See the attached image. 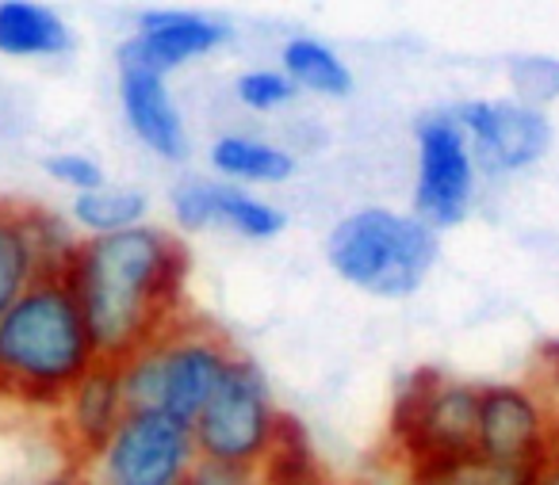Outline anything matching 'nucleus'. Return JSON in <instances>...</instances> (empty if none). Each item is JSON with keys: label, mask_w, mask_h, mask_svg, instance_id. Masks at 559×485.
Here are the masks:
<instances>
[{"label": "nucleus", "mask_w": 559, "mask_h": 485, "mask_svg": "<svg viewBox=\"0 0 559 485\" xmlns=\"http://www.w3.org/2000/svg\"><path fill=\"white\" fill-rule=\"evenodd\" d=\"M218 184H223V180H203V177L177 180L169 192L173 222L188 233H200V230L218 226Z\"/></svg>", "instance_id": "nucleus-22"}, {"label": "nucleus", "mask_w": 559, "mask_h": 485, "mask_svg": "<svg viewBox=\"0 0 559 485\" xmlns=\"http://www.w3.org/2000/svg\"><path fill=\"white\" fill-rule=\"evenodd\" d=\"M284 416L288 413H280L264 371L249 355H234L226 378L192 421L195 451L207 462L261 474L276 451Z\"/></svg>", "instance_id": "nucleus-5"}, {"label": "nucleus", "mask_w": 559, "mask_h": 485, "mask_svg": "<svg viewBox=\"0 0 559 485\" xmlns=\"http://www.w3.org/2000/svg\"><path fill=\"white\" fill-rule=\"evenodd\" d=\"M326 260L342 283L383 302L411 299L441 260V233L418 215L391 207H360L326 238Z\"/></svg>", "instance_id": "nucleus-3"}, {"label": "nucleus", "mask_w": 559, "mask_h": 485, "mask_svg": "<svg viewBox=\"0 0 559 485\" xmlns=\"http://www.w3.org/2000/svg\"><path fill=\"white\" fill-rule=\"evenodd\" d=\"M513 81H518V100L544 108V104L559 96V62H551V58L518 62L513 65Z\"/></svg>", "instance_id": "nucleus-25"}, {"label": "nucleus", "mask_w": 559, "mask_h": 485, "mask_svg": "<svg viewBox=\"0 0 559 485\" xmlns=\"http://www.w3.org/2000/svg\"><path fill=\"white\" fill-rule=\"evenodd\" d=\"M47 276L55 271L35 233V207L0 199V317Z\"/></svg>", "instance_id": "nucleus-14"}, {"label": "nucleus", "mask_w": 559, "mask_h": 485, "mask_svg": "<svg viewBox=\"0 0 559 485\" xmlns=\"http://www.w3.org/2000/svg\"><path fill=\"white\" fill-rule=\"evenodd\" d=\"M127 413H131V405H127L119 363L100 360L70 393H66L62 405L55 409L58 436H62L73 466H85V462L108 444L111 432L123 424Z\"/></svg>", "instance_id": "nucleus-12"}, {"label": "nucleus", "mask_w": 559, "mask_h": 485, "mask_svg": "<svg viewBox=\"0 0 559 485\" xmlns=\"http://www.w3.org/2000/svg\"><path fill=\"white\" fill-rule=\"evenodd\" d=\"M280 70L296 85V93L326 96V100H342L353 93V70L342 62L330 43L311 39V35H296L280 50Z\"/></svg>", "instance_id": "nucleus-18"}, {"label": "nucleus", "mask_w": 559, "mask_h": 485, "mask_svg": "<svg viewBox=\"0 0 559 485\" xmlns=\"http://www.w3.org/2000/svg\"><path fill=\"white\" fill-rule=\"evenodd\" d=\"M195 462L192 424L157 409H131L81 470L88 485H185Z\"/></svg>", "instance_id": "nucleus-7"}, {"label": "nucleus", "mask_w": 559, "mask_h": 485, "mask_svg": "<svg viewBox=\"0 0 559 485\" xmlns=\"http://www.w3.org/2000/svg\"><path fill=\"white\" fill-rule=\"evenodd\" d=\"M253 482H257V474H249V470L223 466V462L200 459V462H195L192 474H188L185 485H253Z\"/></svg>", "instance_id": "nucleus-26"}, {"label": "nucleus", "mask_w": 559, "mask_h": 485, "mask_svg": "<svg viewBox=\"0 0 559 485\" xmlns=\"http://www.w3.org/2000/svg\"><path fill=\"white\" fill-rule=\"evenodd\" d=\"M559 432V409L536 383L479 386V436L475 451L521 466H548Z\"/></svg>", "instance_id": "nucleus-10"}, {"label": "nucleus", "mask_w": 559, "mask_h": 485, "mask_svg": "<svg viewBox=\"0 0 559 485\" xmlns=\"http://www.w3.org/2000/svg\"><path fill=\"white\" fill-rule=\"evenodd\" d=\"M234 355L238 352L215 329L180 317L162 337H154L119 363L127 405L157 409V413L192 424L226 378Z\"/></svg>", "instance_id": "nucleus-4"}, {"label": "nucleus", "mask_w": 559, "mask_h": 485, "mask_svg": "<svg viewBox=\"0 0 559 485\" xmlns=\"http://www.w3.org/2000/svg\"><path fill=\"white\" fill-rule=\"evenodd\" d=\"M73 47L66 16L39 0H0V54L62 58Z\"/></svg>", "instance_id": "nucleus-15"}, {"label": "nucleus", "mask_w": 559, "mask_h": 485, "mask_svg": "<svg viewBox=\"0 0 559 485\" xmlns=\"http://www.w3.org/2000/svg\"><path fill=\"white\" fill-rule=\"evenodd\" d=\"M479 436V386L449 378L433 367L411 371L391 405V444L403 466L421 459L475 451Z\"/></svg>", "instance_id": "nucleus-6"}, {"label": "nucleus", "mask_w": 559, "mask_h": 485, "mask_svg": "<svg viewBox=\"0 0 559 485\" xmlns=\"http://www.w3.org/2000/svg\"><path fill=\"white\" fill-rule=\"evenodd\" d=\"M43 172H47L55 184L70 187L73 195H85V192H96V187H104L108 180H104V169L96 157L88 154H78V149H62V154H50L47 161H43Z\"/></svg>", "instance_id": "nucleus-24"}, {"label": "nucleus", "mask_w": 559, "mask_h": 485, "mask_svg": "<svg viewBox=\"0 0 559 485\" xmlns=\"http://www.w3.org/2000/svg\"><path fill=\"white\" fill-rule=\"evenodd\" d=\"M540 470L544 466H521V462L490 459L483 451H464L411 462L406 485H536Z\"/></svg>", "instance_id": "nucleus-17"}, {"label": "nucleus", "mask_w": 559, "mask_h": 485, "mask_svg": "<svg viewBox=\"0 0 559 485\" xmlns=\"http://www.w3.org/2000/svg\"><path fill=\"white\" fill-rule=\"evenodd\" d=\"M257 477H272V482H284V485H326L319 459H314L311 439H307L304 424H299L296 416H284L276 451H272L269 466Z\"/></svg>", "instance_id": "nucleus-21"}, {"label": "nucleus", "mask_w": 559, "mask_h": 485, "mask_svg": "<svg viewBox=\"0 0 559 485\" xmlns=\"http://www.w3.org/2000/svg\"><path fill=\"white\" fill-rule=\"evenodd\" d=\"M211 169L234 187H272L296 177V157L284 146H272L253 134H223L211 146Z\"/></svg>", "instance_id": "nucleus-16"}, {"label": "nucleus", "mask_w": 559, "mask_h": 485, "mask_svg": "<svg viewBox=\"0 0 559 485\" xmlns=\"http://www.w3.org/2000/svg\"><path fill=\"white\" fill-rule=\"evenodd\" d=\"M548 466H556V470H559V432H556V444H551V459H548Z\"/></svg>", "instance_id": "nucleus-29"}, {"label": "nucleus", "mask_w": 559, "mask_h": 485, "mask_svg": "<svg viewBox=\"0 0 559 485\" xmlns=\"http://www.w3.org/2000/svg\"><path fill=\"white\" fill-rule=\"evenodd\" d=\"M218 226H226L246 241H272L288 230V215L272 207L269 199H257L246 187L218 184Z\"/></svg>", "instance_id": "nucleus-20"}, {"label": "nucleus", "mask_w": 559, "mask_h": 485, "mask_svg": "<svg viewBox=\"0 0 559 485\" xmlns=\"http://www.w3.org/2000/svg\"><path fill=\"white\" fill-rule=\"evenodd\" d=\"M150 199L139 187H116L104 184L96 192L73 195L70 203V222L78 226L85 238H111V233L146 226Z\"/></svg>", "instance_id": "nucleus-19"}, {"label": "nucleus", "mask_w": 559, "mask_h": 485, "mask_svg": "<svg viewBox=\"0 0 559 485\" xmlns=\"http://www.w3.org/2000/svg\"><path fill=\"white\" fill-rule=\"evenodd\" d=\"M230 39V24L207 12L150 9L139 16L131 39L119 47V70H150L169 77L173 70L215 54Z\"/></svg>", "instance_id": "nucleus-11"}, {"label": "nucleus", "mask_w": 559, "mask_h": 485, "mask_svg": "<svg viewBox=\"0 0 559 485\" xmlns=\"http://www.w3.org/2000/svg\"><path fill=\"white\" fill-rule=\"evenodd\" d=\"M66 279L100 360L123 363L185 317L188 248L154 222L111 238H81Z\"/></svg>", "instance_id": "nucleus-1"}, {"label": "nucleus", "mask_w": 559, "mask_h": 485, "mask_svg": "<svg viewBox=\"0 0 559 485\" xmlns=\"http://www.w3.org/2000/svg\"><path fill=\"white\" fill-rule=\"evenodd\" d=\"M39 485H88V482H85V470L70 462V466H62V470H55L50 477H43Z\"/></svg>", "instance_id": "nucleus-27"}, {"label": "nucleus", "mask_w": 559, "mask_h": 485, "mask_svg": "<svg viewBox=\"0 0 559 485\" xmlns=\"http://www.w3.org/2000/svg\"><path fill=\"white\" fill-rule=\"evenodd\" d=\"M464 131L472 157L490 177H513L540 161L551 149V119L544 108L518 96H483L449 111Z\"/></svg>", "instance_id": "nucleus-9"}, {"label": "nucleus", "mask_w": 559, "mask_h": 485, "mask_svg": "<svg viewBox=\"0 0 559 485\" xmlns=\"http://www.w3.org/2000/svg\"><path fill=\"white\" fill-rule=\"evenodd\" d=\"M418 169H414V215L437 233L460 226L475 207L479 165L472 157L464 131L449 111L418 119Z\"/></svg>", "instance_id": "nucleus-8"}, {"label": "nucleus", "mask_w": 559, "mask_h": 485, "mask_svg": "<svg viewBox=\"0 0 559 485\" xmlns=\"http://www.w3.org/2000/svg\"><path fill=\"white\" fill-rule=\"evenodd\" d=\"M536 485H559V470L556 466H544L540 477H536Z\"/></svg>", "instance_id": "nucleus-28"}, {"label": "nucleus", "mask_w": 559, "mask_h": 485, "mask_svg": "<svg viewBox=\"0 0 559 485\" xmlns=\"http://www.w3.org/2000/svg\"><path fill=\"white\" fill-rule=\"evenodd\" d=\"M234 96H238L241 108L269 116V111H280L284 104H292L296 85L284 77V70H246L234 81Z\"/></svg>", "instance_id": "nucleus-23"}, {"label": "nucleus", "mask_w": 559, "mask_h": 485, "mask_svg": "<svg viewBox=\"0 0 559 485\" xmlns=\"http://www.w3.org/2000/svg\"><path fill=\"white\" fill-rule=\"evenodd\" d=\"M100 363L81 302L66 276H47L0 317V401L55 413Z\"/></svg>", "instance_id": "nucleus-2"}, {"label": "nucleus", "mask_w": 559, "mask_h": 485, "mask_svg": "<svg viewBox=\"0 0 559 485\" xmlns=\"http://www.w3.org/2000/svg\"><path fill=\"white\" fill-rule=\"evenodd\" d=\"M119 104L134 138L157 154L162 161H185L188 131L180 108L173 100V88L162 73L150 70H119Z\"/></svg>", "instance_id": "nucleus-13"}, {"label": "nucleus", "mask_w": 559, "mask_h": 485, "mask_svg": "<svg viewBox=\"0 0 559 485\" xmlns=\"http://www.w3.org/2000/svg\"><path fill=\"white\" fill-rule=\"evenodd\" d=\"M253 485H284V482H272V477H257Z\"/></svg>", "instance_id": "nucleus-30"}]
</instances>
